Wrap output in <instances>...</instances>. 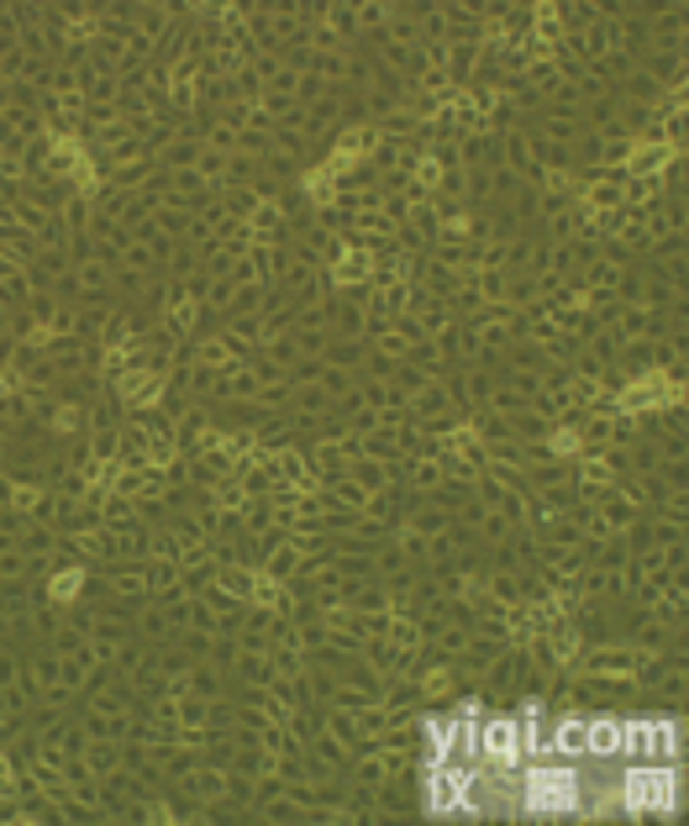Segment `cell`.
Returning a JSON list of instances; mask_svg holds the SVG:
<instances>
[{"mask_svg":"<svg viewBox=\"0 0 689 826\" xmlns=\"http://www.w3.org/2000/svg\"><path fill=\"white\" fill-rule=\"evenodd\" d=\"M516 805L527 816H569V811L584 805V785H579V774L569 764H542L537 758L527 768L521 790H516Z\"/></svg>","mask_w":689,"mask_h":826,"instance_id":"cell-1","label":"cell"},{"mask_svg":"<svg viewBox=\"0 0 689 826\" xmlns=\"http://www.w3.org/2000/svg\"><path fill=\"white\" fill-rule=\"evenodd\" d=\"M474 753H480V768H495V774H516L527 764L521 753V721L516 716H484L474 727Z\"/></svg>","mask_w":689,"mask_h":826,"instance_id":"cell-2","label":"cell"},{"mask_svg":"<svg viewBox=\"0 0 689 826\" xmlns=\"http://www.w3.org/2000/svg\"><path fill=\"white\" fill-rule=\"evenodd\" d=\"M621 732H627V721H621V716H600V721H590V738H584V758H600V764L621 758Z\"/></svg>","mask_w":689,"mask_h":826,"instance_id":"cell-3","label":"cell"},{"mask_svg":"<svg viewBox=\"0 0 689 826\" xmlns=\"http://www.w3.org/2000/svg\"><path fill=\"white\" fill-rule=\"evenodd\" d=\"M584 738H590V721L564 716V721L553 727V738H547V753H558L564 764H573V758H584Z\"/></svg>","mask_w":689,"mask_h":826,"instance_id":"cell-4","label":"cell"},{"mask_svg":"<svg viewBox=\"0 0 689 826\" xmlns=\"http://www.w3.org/2000/svg\"><path fill=\"white\" fill-rule=\"evenodd\" d=\"M648 764H679V721H648Z\"/></svg>","mask_w":689,"mask_h":826,"instance_id":"cell-5","label":"cell"}]
</instances>
